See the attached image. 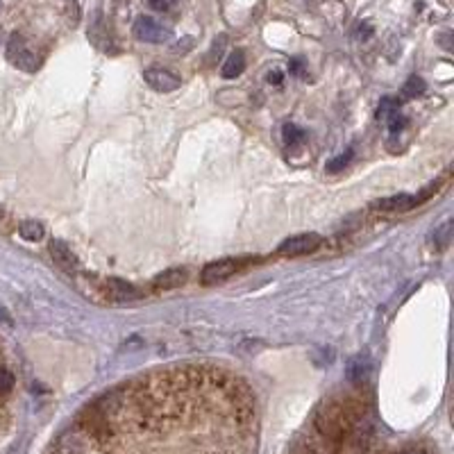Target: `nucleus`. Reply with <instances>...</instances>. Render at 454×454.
Instances as JSON below:
<instances>
[{
  "instance_id": "nucleus-11",
  "label": "nucleus",
  "mask_w": 454,
  "mask_h": 454,
  "mask_svg": "<svg viewBox=\"0 0 454 454\" xmlns=\"http://www.w3.org/2000/svg\"><path fill=\"white\" fill-rule=\"evenodd\" d=\"M19 234L26 241H39V238H44V225L37 220H23L19 225Z\"/></svg>"
},
{
  "instance_id": "nucleus-12",
  "label": "nucleus",
  "mask_w": 454,
  "mask_h": 454,
  "mask_svg": "<svg viewBox=\"0 0 454 454\" xmlns=\"http://www.w3.org/2000/svg\"><path fill=\"white\" fill-rule=\"evenodd\" d=\"M425 80L423 78H418V76H411L407 82H404V87H402V96H407V98H416L420 94H425Z\"/></svg>"
},
{
  "instance_id": "nucleus-8",
  "label": "nucleus",
  "mask_w": 454,
  "mask_h": 454,
  "mask_svg": "<svg viewBox=\"0 0 454 454\" xmlns=\"http://www.w3.org/2000/svg\"><path fill=\"white\" fill-rule=\"evenodd\" d=\"M375 209H382V211H409L416 207V198L409 195V193H398V195H391V198H384V200H377L373 202Z\"/></svg>"
},
{
  "instance_id": "nucleus-2",
  "label": "nucleus",
  "mask_w": 454,
  "mask_h": 454,
  "mask_svg": "<svg viewBox=\"0 0 454 454\" xmlns=\"http://www.w3.org/2000/svg\"><path fill=\"white\" fill-rule=\"evenodd\" d=\"M132 32H134L139 41H146V44H164V41H171L173 37L168 28H164L159 21L150 19V16H139Z\"/></svg>"
},
{
  "instance_id": "nucleus-7",
  "label": "nucleus",
  "mask_w": 454,
  "mask_h": 454,
  "mask_svg": "<svg viewBox=\"0 0 454 454\" xmlns=\"http://www.w3.org/2000/svg\"><path fill=\"white\" fill-rule=\"evenodd\" d=\"M186 282V270L184 268H171L164 270L155 277V291H171V288H177Z\"/></svg>"
},
{
  "instance_id": "nucleus-5",
  "label": "nucleus",
  "mask_w": 454,
  "mask_h": 454,
  "mask_svg": "<svg viewBox=\"0 0 454 454\" xmlns=\"http://www.w3.org/2000/svg\"><path fill=\"white\" fill-rule=\"evenodd\" d=\"M143 78H146L148 85H150L155 91H159V94H171V91L180 89V85H182V80L175 76V73H171L166 69H157V66L148 69Z\"/></svg>"
},
{
  "instance_id": "nucleus-19",
  "label": "nucleus",
  "mask_w": 454,
  "mask_h": 454,
  "mask_svg": "<svg viewBox=\"0 0 454 454\" xmlns=\"http://www.w3.org/2000/svg\"><path fill=\"white\" fill-rule=\"evenodd\" d=\"M288 69H291V73H295V76H298V73H302V62H300V60H293Z\"/></svg>"
},
{
  "instance_id": "nucleus-10",
  "label": "nucleus",
  "mask_w": 454,
  "mask_h": 454,
  "mask_svg": "<svg viewBox=\"0 0 454 454\" xmlns=\"http://www.w3.org/2000/svg\"><path fill=\"white\" fill-rule=\"evenodd\" d=\"M243 69H245V55H243V51H234L225 60V64H222V71L220 73H222V78L234 80V78L241 76Z\"/></svg>"
},
{
  "instance_id": "nucleus-17",
  "label": "nucleus",
  "mask_w": 454,
  "mask_h": 454,
  "mask_svg": "<svg viewBox=\"0 0 454 454\" xmlns=\"http://www.w3.org/2000/svg\"><path fill=\"white\" fill-rule=\"evenodd\" d=\"M150 5H152V10H157V12H164L168 7L166 0H150Z\"/></svg>"
},
{
  "instance_id": "nucleus-6",
  "label": "nucleus",
  "mask_w": 454,
  "mask_h": 454,
  "mask_svg": "<svg viewBox=\"0 0 454 454\" xmlns=\"http://www.w3.org/2000/svg\"><path fill=\"white\" fill-rule=\"evenodd\" d=\"M103 295H107L110 300H116V302H125V300H137L139 298V291L132 284L123 282L119 277H110L103 282Z\"/></svg>"
},
{
  "instance_id": "nucleus-4",
  "label": "nucleus",
  "mask_w": 454,
  "mask_h": 454,
  "mask_svg": "<svg viewBox=\"0 0 454 454\" xmlns=\"http://www.w3.org/2000/svg\"><path fill=\"white\" fill-rule=\"evenodd\" d=\"M7 57H10V62L14 66H19V69H23V71H35L39 66L37 55L30 51L28 44L19 35H14L10 39V46H7Z\"/></svg>"
},
{
  "instance_id": "nucleus-9",
  "label": "nucleus",
  "mask_w": 454,
  "mask_h": 454,
  "mask_svg": "<svg viewBox=\"0 0 454 454\" xmlns=\"http://www.w3.org/2000/svg\"><path fill=\"white\" fill-rule=\"evenodd\" d=\"M48 250H51V254H53V259L60 263L62 268H66V270H73L78 266V257L73 254V250L69 245H66L64 241H57V238H53L51 241V245H48Z\"/></svg>"
},
{
  "instance_id": "nucleus-1",
  "label": "nucleus",
  "mask_w": 454,
  "mask_h": 454,
  "mask_svg": "<svg viewBox=\"0 0 454 454\" xmlns=\"http://www.w3.org/2000/svg\"><path fill=\"white\" fill-rule=\"evenodd\" d=\"M245 259H234V257H227V259H216V261H209L207 266L202 268L200 272V282L204 286H211V284H218V282H225L243 268Z\"/></svg>"
},
{
  "instance_id": "nucleus-20",
  "label": "nucleus",
  "mask_w": 454,
  "mask_h": 454,
  "mask_svg": "<svg viewBox=\"0 0 454 454\" xmlns=\"http://www.w3.org/2000/svg\"><path fill=\"white\" fill-rule=\"evenodd\" d=\"M0 218H3V209H0Z\"/></svg>"
},
{
  "instance_id": "nucleus-3",
  "label": "nucleus",
  "mask_w": 454,
  "mask_h": 454,
  "mask_svg": "<svg viewBox=\"0 0 454 454\" xmlns=\"http://www.w3.org/2000/svg\"><path fill=\"white\" fill-rule=\"evenodd\" d=\"M323 238L318 234H298V236H291L277 247V254L282 257H304V254H311L316 252Z\"/></svg>"
},
{
  "instance_id": "nucleus-15",
  "label": "nucleus",
  "mask_w": 454,
  "mask_h": 454,
  "mask_svg": "<svg viewBox=\"0 0 454 454\" xmlns=\"http://www.w3.org/2000/svg\"><path fill=\"white\" fill-rule=\"evenodd\" d=\"M284 141L288 146H295V143H302L304 141V132L298 125H284Z\"/></svg>"
},
{
  "instance_id": "nucleus-16",
  "label": "nucleus",
  "mask_w": 454,
  "mask_h": 454,
  "mask_svg": "<svg viewBox=\"0 0 454 454\" xmlns=\"http://www.w3.org/2000/svg\"><path fill=\"white\" fill-rule=\"evenodd\" d=\"M350 159H352V150H348V152H343V155H338L336 159H332V161H327V171L329 173H338V171H343L345 166L350 164Z\"/></svg>"
},
{
  "instance_id": "nucleus-18",
  "label": "nucleus",
  "mask_w": 454,
  "mask_h": 454,
  "mask_svg": "<svg viewBox=\"0 0 454 454\" xmlns=\"http://www.w3.org/2000/svg\"><path fill=\"white\" fill-rule=\"evenodd\" d=\"M268 82H270V85H272V82H275V85H279V82H282V73H279V71L268 73Z\"/></svg>"
},
{
  "instance_id": "nucleus-14",
  "label": "nucleus",
  "mask_w": 454,
  "mask_h": 454,
  "mask_svg": "<svg viewBox=\"0 0 454 454\" xmlns=\"http://www.w3.org/2000/svg\"><path fill=\"white\" fill-rule=\"evenodd\" d=\"M452 241V222L450 220H445L443 225L436 229V234H434V243L439 245V247H445V245H450Z\"/></svg>"
},
{
  "instance_id": "nucleus-13",
  "label": "nucleus",
  "mask_w": 454,
  "mask_h": 454,
  "mask_svg": "<svg viewBox=\"0 0 454 454\" xmlns=\"http://www.w3.org/2000/svg\"><path fill=\"white\" fill-rule=\"evenodd\" d=\"M14 386H16V379H14V375H12V370L5 368V366H0V398L10 395Z\"/></svg>"
}]
</instances>
